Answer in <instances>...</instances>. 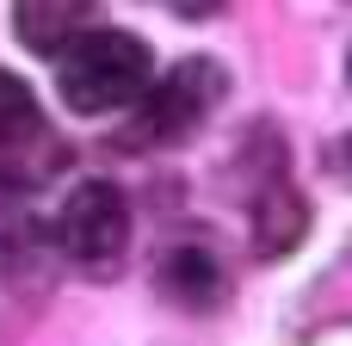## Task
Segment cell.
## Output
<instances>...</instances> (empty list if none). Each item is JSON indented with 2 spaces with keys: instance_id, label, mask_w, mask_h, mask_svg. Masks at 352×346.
I'll return each instance as SVG.
<instances>
[{
  "instance_id": "cell-6",
  "label": "cell",
  "mask_w": 352,
  "mask_h": 346,
  "mask_svg": "<svg viewBox=\"0 0 352 346\" xmlns=\"http://www.w3.org/2000/svg\"><path fill=\"white\" fill-rule=\"evenodd\" d=\"M303 229H309V217H303V198L285 186V180H272L260 198H254V254H291L297 241H303Z\"/></svg>"
},
{
  "instance_id": "cell-3",
  "label": "cell",
  "mask_w": 352,
  "mask_h": 346,
  "mask_svg": "<svg viewBox=\"0 0 352 346\" xmlns=\"http://www.w3.org/2000/svg\"><path fill=\"white\" fill-rule=\"evenodd\" d=\"M56 241L74 266L87 272H118L124 248H130V204L111 180H87L68 192V204L56 210Z\"/></svg>"
},
{
  "instance_id": "cell-5",
  "label": "cell",
  "mask_w": 352,
  "mask_h": 346,
  "mask_svg": "<svg viewBox=\"0 0 352 346\" xmlns=\"http://www.w3.org/2000/svg\"><path fill=\"white\" fill-rule=\"evenodd\" d=\"M161 291L179 303V310H217L223 297H229V272H223V260L210 254V248H192V241H179V248H167L161 254Z\"/></svg>"
},
{
  "instance_id": "cell-1",
  "label": "cell",
  "mask_w": 352,
  "mask_h": 346,
  "mask_svg": "<svg viewBox=\"0 0 352 346\" xmlns=\"http://www.w3.org/2000/svg\"><path fill=\"white\" fill-rule=\"evenodd\" d=\"M148 87H155V68H148V43H142L136 31L93 25L80 43H68V50L56 56V93H62V105L80 111V118L124 111V105H136Z\"/></svg>"
},
{
  "instance_id": "cell-7",
  "label": "cell",
  "mask_w": 352,
  "mask_h": 346,
  "mask_svg": "<svg viewBox=\"0 0 352 346\" xmlns=\"http://www.w3.org/2000/svg\"><path fill=\"white\" fill-rule=\"evenodd\" d=\"M43 142V111H37V93L0 68V155H31Z\"/></svg>"
},
{
  "instance_id": "cell-8",
  "label": "cell",
  "mask_w": 352,
  "mask_h": 346,
  "mask_svg": "<svg viewBox=\"0 0 352 346\" xmlns=\"http://www.w3.org/2000/svg\"><path fill=\"white\" fill-rule=\"evenodd\" d=\"M309 346H352V322H334V328H322Z\"/></svg>"
},
{
  "instance_id": "cell-2",
  "label": "cell",
  "mask_w": 352,
  "mask_h": 346,
  "mask_svg": "<svg viewBox=\"0 0 352 346\" xmlns=\"http://www.w3.org/2000/svg\"><path fill=\"white\" fill-rule=\"evenodd\" d=\"M223 93H229V74H223V62H210V56H186V62H173L142 99H136V118H130V130H124V142L130 149H161V142H186L217 105H223Z\"/></svg>"
},
{
  "instance_id": "cell-4",
  "label": "cell",
  "mask_w": 352,
  "mask_h": 346,
  "mask_svg": "<svg viewBox=\"0 0 352 346\" xmlns=\"http://www.w3.org/2000/svg\"><path fill=\"white\" fill-rule=\"evenodd\" d=\"M93 19H99V6H87V0H19L12 6L19 43L37 56H62L68 43H80L93 31Z\"/></svg>"
},
{
  "instance_id": "cell-9",
  "label": "cell",
  "mask_w": 352,
  "mask_h": 346,
  "mask_svg": "<svg viewBox=\"0 0 352 346\" xmlns=\"http://www.w3.org/2000/svg\"><path fill=\"white\" fill-rule=\"evenodd\" d=\"M346 80H352V62H346Z\"/></svg>"
}]
</instances>
